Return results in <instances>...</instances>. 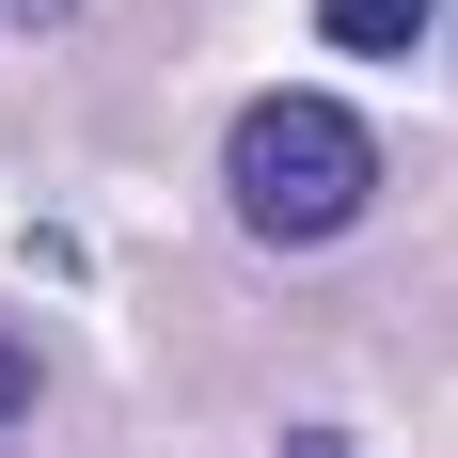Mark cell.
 <instances>
[{
    "label": "cell",
    "mask_w": 458,
    "mask_h": 458,
    "mask_svg": "<svg viewBox=\"0 0 458 458\" xmlns=\"http://www.w3.org/2000/svg\"><path fill=\"white\" fill-rule=\"evenodd\" d=\"M317 32L348 47V64H395V47L427 32V0H317Z\"/></svg>",
    "instance_id": "cell-2"
},
{
    "label": "cell",
    "mask_w": 458,
    "mask_h": 458,
    "mask_svg": "<svg viewBox=\"0 0 458 458\" xmlns=\"http://www.w3.org/2000/svg\"><path fill=\"white\" fill-rule=\"evenodd\" d=\"M32 395H47V364H32V348H16V332H0V427L32 411Z\"/></svg>",
    "instance_id": "cell-3"
},
{
    "label": "cell",
    "mask_w": 458,
    "mask_h": 458,
    "mask_svg": "<svg viewBox=\"0 0 458 458\" xmlns=\"http://www.w3.org/2000/svg\"><path fill=\"white\" fill-rule=\"evenodd\" d=\"M222 190H237V222L284 237V253H317V237L364 222V190H379V142L364 111H332V95H253L222 142Z\"/></svg>",
    "instance_id": "cell-1"
},
{
    "label": "cell",
    "mask_w": 458,
    "mask_h": 458,
    "mask_svg": "<svg viewBox=\"0 0 458 458\" xmlns=\"http://www.w3.org/2000/svg\"><path fill=\"white\" fill-rule=\"evenodd\" d=\"M32 16H64V0H32Z\"/></svg>",
    "instance_id": "cell-4"
}]
</instances>
